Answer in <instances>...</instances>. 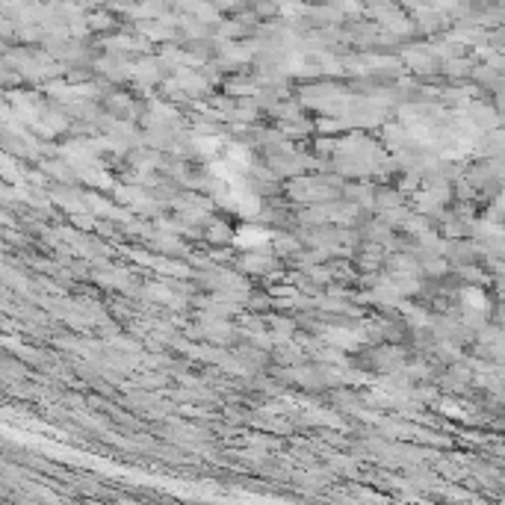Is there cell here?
Segmentation results:
<instances>
[{
  "label": "cell",
  "mask_w": 505,
  "mask_h": 505,
  "mask_svg": "<svg viewBox=\"0 0 505 505\" xmlns=\"http://www.w3.org/2000/svg\"><path fill=\"white\" fill-rule=\"evenodd\" d=\"M467 304H476V307H482V304H485V299H482V295H479L476 290H470V295H467Z\"/></svg>",
  "instance_id": "1"
}]
</instances>
